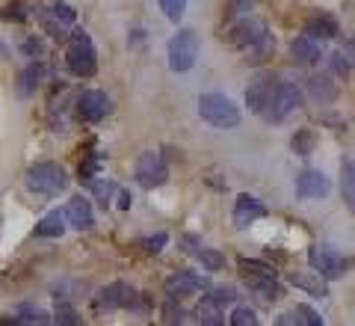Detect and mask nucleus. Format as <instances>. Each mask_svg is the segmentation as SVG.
<instances>
[{
	"instance_id": "f257e3e1",
	"label": "nucleus",
	"mask_w": 355,
	"mask_h": 326,
	"mask_svg": "<svg viewBox=\"0 0 355 326\" xmlns=\"http://www.w3.org/2000/svg\"><path fill=\"white\" fill-rule=\"evenodd\" d=\"M65 65L74 77H92L98 72V51L86 30L69 33V51H65Z\"/></svg>"
},
{
	"instance_id": "f03ea898",
	"label": "nucleus",
	"mask_w": 355,
	"mask_h": 326,
	"mask_svg": "<svg viewBox=\"0 0 355 326\" xmlns=\"http://www.w3.org/2000/svg\"><path fill=\"white\" fill-rule=\"evenodd\" d=\"M24 184L30 193L36 196H60L65 187H69V175L60 163L53 161H42V163H33L27 175H24Z\"/></svg>"
},
{
	"instance_id": "7ed1b4c3",
	"label": "nucleus",
	"mask_w": 355,
	"mask_h": 326,
	"mask_svg": "<svg viewBox=\"0 0 355 326\" xmlns=\"http://www.w3.org/2000/svg\"><path fill=\"white\" fill-rule=\"evenodd\" d=\"M198 116H202L207 125L222 128V131L240 125L237 104L228 95H222V92H205L202 98H198Z\"/></svg>"
},
{
	"instance_id": "20e7f679",
	"label": "nucleus",
	"mask_w": 355,
	"mask_h": 326,
	"mask_svg": "<svg viewBox=\"0 0 355 326\" xmlns=\"http://www.w3.org/2000/svg\"><path fill=\"white\" fill-rule=\"evenodd\" d=\"M198 51H202V39H198V33L196 30H178L175 36L169 39V69L175 74H184V72H190L193 65H196V57H198Z\"/></svg>"
},
{
	"instance_id": "39448f33",
	"label": "nucleus",
	"mask_w": 355,
	"mask_h": 326,
	"mask_svg": "<svg viewBox=\"0 0 355 326\" xmlns=\"http://www.w3.org/2000/svg\"><path fill=\"white\" fill-rule=\"evenodd\" d=\"M308 261H311V270H317L326 282H335V279H343L349 273V261L338 250H331V246H311Z\"/></svg>"
},
{
	"instance_id": "423d86ee",
	"label": "nucleus",
	"mask_w": 355,
	"mask_h": 326,
	"mask_svg": "<svg viewBox=\"0 0 355 326\" xmlns=\"http://www.w3.org/2000/svg\"><path fill=\"white\" fill-rule=\"evenodd\" d=\"M133 175H137L139 187L154 190V187H163L169 181V166H166L160 152H142L137 157V166H133Z\"/></svg>"
},
{
	"instance_id": "0eeeda50",
	"label": "nucleus",
	"mask_w": 355,
	"mask_h": 326,
	"mask_svg": "<svg viewBox=\"0 0 355 326\" xmlns=\"http://www.w3.org/2000/svg\"><path fill=\"white\" fill-rule=\"evenodd\" d=\"M299 107H302V92H299V86L279 83V89H275V95L270 98V104H266V110L261 116L270 122V125H279V122H284Z\"/></svg>"
},
{
	"instance_id": "6e6552de",
	"label": "nucleus",
	"mask_w": 355,
	"mask_h": 326,
	"mask_svg": "<svg viewBox=\"0 0 355 326\" xmlns=\"http://www.w3.org/2000/svg\"><path fill=\"white\" fill-rule=\"evenodd\" d=\"M113 113V101H110L107 92L101 89H83L80 95H77V116L89 125H98L101 119H107Z\"/></svg>"
},
{
	"instance_id": "1a4fd4ad",
	"label": "nucleus",
	"mask_w": 355,
	"mask_h": 326,
	"mask_svg": "<svg viewBox=\"0 0 355 326\" xmlns=\"http://www.w3.org/2000/svg\"><path fill=\"white\" fill-rule=\"evenodd\" d=\"M163 291H166V297H172V300L196 297V294H202V291H207V279L193 273V270H178V273H172L163 282Z\"/></svg>"
},
{
	"instance_id": "9d476101",
	"label": "nucleus",
	"mask_w": 355,
	"mask_h": 326,
	"mask_svg": "<svg viewBox=\"0 0 355 326\" xmlns=\"http://www.w3.org/2000/svg\"><path fill=\"white\" fill-rule=\"evenodd\" d=\"M266 36V24L261 18H240L237 24H231L228 27V33H222V39H228V44H234V48H240V51H246V48H252L258 39H263Z\"/></svg>"
},
{
	"instance_id": "9b49d317",
	"label": "nucleus",
	"mask_w": 355,
	"mask_h": 326,
	"mask_svg": "<svg viewBox=\"0 0 355 326\" xmlns=\"http://www.w3.org/2000/svg\"><path fill=\"white\" fill-rule=\"evenodd\" d=\"M137 300H139V294H137V291H133L130 285H125V282H113V285H107V288L98 291L95 309H98V311L133 309V306H137Z\"/></svg>"
},
{
	"instance_id": "f8f14e48",
	"label": "nucleus",
	"mask_w": 355,
	"mask_h": 326,
	"mask_svg": "<svg viewBox=\"0 0 355 326\" xmlns=\"http://www.w3.org/2000/svg\"><path fill=\"white\" fill-rule=\"evenodd\" d=\"M279 77L275 74H258L254 81L246 86V107H249V113H263L266 104H270V98L275 95V89H279Z\"/></svg>"
},
{
	"instance_id": "ddd939ff",
	"label": "nucleus",
	"mask_w": 355,
	"mask_h": 326,
	"mask_svg": "<svg viewBox=\"0 0 355 326\" xmlns=\"http://www.w3.org/2000/svg\"><path fill=\"white\" fill-rule=\"evenodd\" d=\"M74 21H77V13L69 3H62V0L51 3L48 9H44V15H42V24H44V30H48L51 36H65V30H71Z\"/></svg>"
},
{
	"instance_id": "4468645a",
	"label": "nucleus",
	"mask_w": 355,
	"mask_h": 326,
	"mask_svg": "<svg viewBox=\"0 0 355 326\" xmlns=\"http://www.w3.org/2000/svg\"><path fill=\"white\" fill-rule=\"evenodd\" d=\"M329 178L320 170H302L296 178V196L299 199H326L329 196Z\"/></svg>"
},
{
	"instance_id": "2eb2a0df",
	"label": "nucleus",
	"mask_w": 355,
	"mask_h": 326,
	"mask_svg": "<svg viewBox=\"0 0 355 326\" xmlns=\"http://www.w3.org/2000/svg\"><path fill=\"white\" fill-rule=\"evenodd\" d=\"M261 217H266V205H263V202L249 196V193H240L237 202H234V226L246 229V226H252V222L261 220Z\"/></svg>"
},
{
	"instance_id": "dca6fc26",
	"label": "nucleus",
	"mask_w": 355,
	"mask_h": 326,
	"mask_svg": "<svg viewBox=\"0 0 355 326\" xmlns=\"http://www.w3.org/2000/svg\"><path fill=\"white\" fill-rule=\"evenodd\" d=\"M308 95H311V101H317V104H331V101L338 98V81L331 77V72L311 77L308 81Z\"/></svg>"
},
{
	"instance_id": "f3484780",
	"label": "nucleus",
	"mask_w": 355,
	"mask_h": 326,
	"mask_svg": "<svg viewBox=\"0 0 355 326\" xmlns=\"http://www.w3.org/2000/svg\"><path fill=\"white\" fill-rule=\"evenodd\" d=\"M291 54H293V63H299V65H314L320 57H323V48H320V39L302 33V36L293 39Z\"/></svg>"
},
{
	"instance_id": "a211bd4d",
	"label": "nucleus",
	"mask_w": 355,
	"mask_h": 326,
	"mask_svg": "<svg viewBox=\"0 0 355 326\" xmlns=\"http://www.w3.org/2000/svg\"><path fill=\"white\" fill-rule=\"evenodd\" d=\"M305 33L308 36H314V39H338V33H340V24H338V18L335 15H329V13H317V15H311L305 21Z\"/></svg>"
},
{
	"instance_id": "6ab92c4d",
	"label": "nucleus",
	"mask_w": 355,
	"mask_h": 326,
	"mask_svg": "<svg viewBox=\"0 0 355 326\" xmlns=\"http://www.w3.org/2000/svg\"><path fill=\"white\" fill-rule=\"evenodd\" d=\"M65 217H69V226L77 229V231H86V229H92V205H89V199L83 196H74L69 202V208H65Z\"/></svg>"
},
{
	"instance_id": "aec40b11",
	"label": "nucleus",
	"mask_w": 355,
	"mask_h": 326,
	"mask_svg": "<svg viewBox=\"0 0 355 326\" xmlns=\"http://www.w3.org/2000/svg\"><path fill=\"white\" fill-rule=\"evenodd\" d=\"M65 226H69V217L62 211H51L36 222V234L39 238H62Z\"/></svg>"
},
{
	"instance_id": "412c9836",
	"label": "nucleus",
	"mask_w": 355,
	"mask_h": 326,
	"mask_svg": "<svg viewBox=\"0 0 355 326\" xmlns=\"http://www.w3.org/2000/svg\"><path fill=\"white\" fill-rule=\"evenodd\" d=\"M237 267H240L243 282H246L249 288H252L254 282H261V279H266V276H275V270H272L270 264H266V261H254V258H240Z\"/></svg>"
},
{
	"instance_id": "4be33fe9",
	"label": "nucleus",
	"mask_w": 355,
	"mask_h": 326,
	"mask_svg": "<svg viewBox=\"0 0 355 326\" xmlns=\"http://www.w3.org/2000/svg\"><path fill=\"white\" fill-rule=\"evenodd\" d=\"M291 285L296 288H302L308 291L311 297H326L329 294V288H326V279L314 270V276H308V273H291Z\"/></svg>"
},
{
	"instance_id": "5701e85b",
	"label": "nucleus",
	"mask_w": 355,
	"mask_h": 326,
	"mask_svg": "<svg viewBox=\"0 0 355 326\" xmlns=\"http://www.w3.org/2000/svg\"><path fill=\"white\" fill-rule=\"evenodd\" d=\"M272 51H275V39H272V33H266V36L254 42L252 48H246V65H263L272 57Z\"/></svg>"
},
{
	"instance_id": "b1692460",
	"label": "nucleus",
	"mask_w": 355,
	"mask_h": 326,
	"mask_svg": "<svg viewBox=\"0 0 355 326\" xmlns=\"http://www.w3.org/2000/svg\"><path fill=\"white\" fill-rule=\"evenodd\" d=\"M101 166H104V154L101 152H89L80 161V170H77L80 172V181L92 187L98 181V175H101Z\"/></svg>"
},
{
	"instance_id": "393cba45",
	"label": "nucleus",
	"mask_w": 355,
	"mask_h": 326,
	"mask_svg": "<svg viewBox=\"0 0 355 326\" xmlns=\"http://www.w3.org/2000/svg\"><path fill=\"white\" fill-rule=\"evenodd\" d=\"M340 193H343V202L355 211V161H343L340 163Z\"/></svg>"
},
{
	"instance_id": "a878e982",
	"label": "nucleus",
	"mask_w": 355,
	"mask_h": 326,
	"mask_svg": "<svg viewBox=\"0 0 355 326\" xmlns=\"http://www.w3.org/2000/svg\"><path fill=\"white\" fill-rule=\"evenodd\" d=\"M196 320L205 323V326H219V323H225V318H222V306H219V302H214L210 297H205L202 306L196 309Z\"/></svg>"
},
{
	"instance_id": "bb28decb",
	"label": "nucleus",
	"mask_w": 355,
	"mask_h": 326,
	"mask_svg": "<svg viewBox=\"0 0 355 326\" xmlns=\"http://www.w3.org/2000/svg\"><path fill=\"white\" fill-rule=\"evenodd\" d=\"M39 77H42V69H39V65H27V69L21 72V81H18V95H21V98L36 95Z\"/></svg>"
},
{
	"instance_id": "cd10ccee",
	"label": "nucleus",
	"mask_w": 355,
	"mask_h": 326,
	"mask_svg": "<svg viewBox=\"0 0 355 326\" xmlns=\"http://www.w3.org/2000/svg\"><path fill=\"white\" fill-rule=\"evenodd\" d=\"M53 318L44 309H39V306H21L18 311H15V318H12V323H36V326H42V323H51Z\"/></svg>"
},
{
	"instance_id": "c85d7f7f",
	"label": "nucleus",
	"mask_w": 355,
	"mask_h": 326,
	"mask_svg": "<svg viewBox=\"0 0 355 326\" xmlns=\"http://www.w3.org/2000/svg\"><path fill=\"white\" fill-rule=\"evenodd\" d=\"M252 291H254V294H258L263 302H275V300L282 297V285L275 282V276H266V279H261V282H254Z\"/></svg>"
},
{
	"instance_id": "c756f323",
	"label": "nucleus",
	"mask_w": 355,
	"mask_h": 326,
	"mask_svg": "<svg viewBox=\"0 0 355 326\" xmlns=\"http://www.w3.org/2000/svg\"><path fill=\"white\" fill-rule=\"evenodd\" d=\"M314 142H317L314 131H311V128H302V131H296V133H293L291 149H293V154H311V152H314Z\"/></svg>"
},
{
	"instance_id": "7c9ffc66",
	"label": "nucleus",
	"mask_w": 355,
	"mask_h": 326,
	"mask_svg": "<svg viewBox=\"0 0 355 326\" xmlns=\"http://www.w3.org/2000/svg\"><path fill=\"white\" fill-rule=\"evenodd\" d=\"M116 193H119L116 181H95V184H92V196L98 199V205H101V208L113 205V196H116Z\"/></svg>"
},
{
	"instance_id": "2f4dec72",
	"label": "nucleus",
	"mask_w": 355,
	"mask_h": 326,
	"mask_svg": "<svg viewBox=\"0 0 355 326\" xmlns=\"http://www.w3.org/2000/svg\"><path fill=\"white\" fill-rule=\"evenodd\" d=\"M166 243H169V234H166V231H157V234H151V238H142L139 241L142 252H148V255H160Z\"/></svg>"
},
{
	"instance_id": "473e14b6",
	"label": "nucleus",
	"mask_w": 355,
	"mask_h": 326,
	"mask_svg": "<svg viewBox=\"0 0 355 326\" xmlns=\"http://www.w3.org/2000/svg\"><path fill=\"white\" fill-rule=\"evenodd\" d=\"M160 3V9H163V15L169 18V21H181L184 18V13H187V0H157Z\"/></svg>"
},
{
	"instance_id": "72a5a7b5",
	"label": "nucleus",
	"mask_w": 355,
	"mask_h": 326,
	"mask_svg": "<svg viewBox=\"0 0 355 326\" xmlns=\"http://www.w3.org/2000/svg\"><path fill=\"white\" fill-rule=\"evenodd\" d=\"M198 261H202L205 270H210V273H216V270L225 267V255L216 252V250H202L198 252Z\"/></svg>"
},
{
	"instance_id": "f704fd0d",
	"label": "nucleus",
	"mask_w": 355,
	"mask_h": 326,
	"mask_svg": "<svg viewBox=\"0 0 355 326\" xmlns=\"http://www.w3.org/2000/svg\"><path fill=\"white\" fill-rule=\"evenodd\" d=\"M228 320H231V326H258V318H254V311L249 306H237Z\"/></svg>"
},
{
	"instance_id": "c9c22d12",
	"label": "nucleus",
	"mask_w": 355,
	"mask_h": 326,
	"mask_svg": "<svg viewBox=\"0 0 355 326\" xmlns=\"http://www.w3.org/2000/svg\"><path fill=\"white\" fill-rule=\"evenodd\" d=\"M329 69L335 77H347L349 74V60H347V54L343 51H335V54H329Z\"/></svg>"
},
{
	"instance_id": "e433bc0d",
	"label": "nucleus",
	"mask_w": 355,
	"mask_h": 326,
	"mask_svg": "<svg viewBox=\"0 0 355 326\" xmlns=\"http://www.w3.org/2000/svg\"><path fill=\"white\" fill-rule=\"evenodd\" d=\"M53 320L62 323V326H77V323H80V318H77V311L69 306V302H60L57 311H53Z\"/></svg>"
},
{
	"instance_id": "4c0bfd02",
	"label": "nucleus",
	"mask_w": 355,
	"mask_h": 326,
	"mask_svg": "<svg viewBox=\"0 0 355 326\" xmlns=\"http://www.w3.org/2000/svg\"><path fill=\"white\" fill-rule=\"evenodd\" d=\"M207 297L214 300V302H219V306H231V302L237 300V288H231V285H222V288H214V291H210Z\"/></svg>"
},
{
	"instance_id": "58836bf2",
	"label": "nucleus",
	"mask_w": 355,
	"mask_h": 326,
	"mask_svg": "<svg viewBox=\"0 0 355 326\" xmlns=\"http://www.w3.org/2000/svg\"><path fill=\"white\" fill-rule=\"evenodd\" d=\"M293 311H296V320L299 323H305V326H323V318H320V314L311 309V306H296Z\"/></svg>"
},
{
	"instance_id": "ea45409f",
	"label": "nucleus",
	"mask_w": 355,
	"mask_h": 326,
	"mask_svg": "<svg viewBox=\"0 0 355 326\" xmlns=\"http://www.w3.org/2000/svg\"><path fill=\"white\" fill-rule=\"evenodd\" d=\"M163 320H166V323H181V320H184V309L175 306L172 297L166 300V306H163Z\"/></svg>"
},
{
	"instance_id": "a19ab883",
	"label": "nucleus",
	"mask_w": 355,
	"mask_h": 326,
	"mask_svg": "<svg viewBox=\"0 0 355 326\" xmlns=\"http://www.w3.org/2000/svg\"><path fill=\"white\" fill-rule=\"evenodd\" d=\"M181 250L187 252V255H196L198 258V252H202V246H198V243H202V238H196V234H184V238H181Z\"/></svg>"
},
{
	"instance_id": "79ce46f5",
	"label": "nucleus",
	"mask_w": 355,
	"mask_h": 326,
	"mask_svg": "<svg viewBox=\"0 0 355 326\" xmlns=\"http://www.w3.org/2000/svg\"><path fill=\"white\" fill-rule=\"evenodd\" d=\"M258 0H231V13H252Z\"/></svg>"
},
{
	"instance_id": "37998d69",
	"label": "nucleus",
	"mask_w": 355,
	"mask_h": 326,
	"mask_svg": "<svg viewBox=\"0 0 355 326\" xmlns=\"http://www.w3.org/2000/svg\"><path fill=\"white\" fill-rule=\"evenodd\" d=\"M9 9H12V13H3V15H0L3 21H24V18H27V13H24V6H21V3H12Z\"/></svg>"
},
{
	"instance_id": "c03bdc74",
	"label": "nucleus",
	"mask_w": 355,
	"mask_h": 326,
	"mask_svg": "<svg viewBox=\"0 0 355 326\" xmlns=\"http://www.w3.org/2000/svg\"><path fill=\"white\" fill-rule=\"evenodd\" d=\"M21 48H24L27 57H39V54H42V42H39V39H27L24 44H21Z\"/></svg>"
},
{
	"instance_id": "a18cd8bd",
	"label": "nucleus",
	"mask_w": 355,
	"mask_h": 326,
	"mask_svg": "<svg viewBox=\"0 0 355 326\" xmlns=\"http://www.w3.org/2000/svg\"><path fill=\"white\" fill-rule=\"evenodd\" d=\"M130 202H133V199H130L128 190H119V208H121V211H128V208H130Z\"/></svg>"
}]
</instances>
